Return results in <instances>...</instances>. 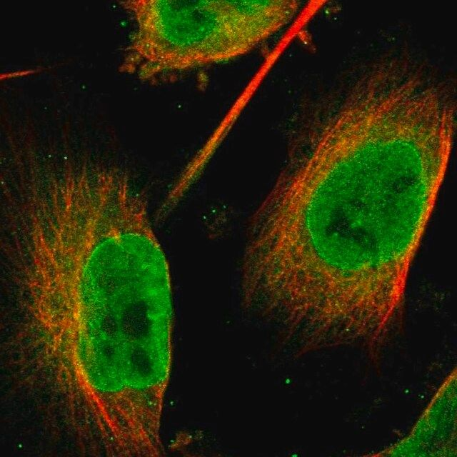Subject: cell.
Wrapping results in <instances>:
<instances>
[{
	"instance_id": "obj_2",
	"label": "cell",
	"mask_w": 457,
	"mask_h": 457,
	"mask_svg": "<svg viewBox=\"0 0 457 457\" xmlns=\"http://www.w3.org/2000/svg\"><path fill=\"white\" fill-rule=\"evenodd\" d=\"M134 50L147 69L179 71L238 56L278 29L270 1H139Z\"/></svg>"
},
{
	"instance_id": "obj_1",
	"label": "cell",
	"mask_w": 457,
	"mask_h": 457,
	"mask_svg": "<svg viewBox=\"0 0 457 457\" xmlns=\"http://www.w3.org/2000/svg\"><path fill=\"white\" fill-rule=\"evenodd\" d=\"M446 172L391 135L313 152L262 201L258 241L279 278L303 294L359 305L396 301Z\"/></svg>"
}]
</instances>
